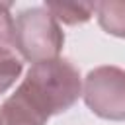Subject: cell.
I'll return each instance as SVG.
<instances>
[{
    "label": "cell",
    "mask_w": 125,
    "mask_h": 125,
    "mask_svg": "<svg viewBox=\"0 0 125 125\" xmlns=\"http://www.w3.org/2000/svg\"><path fill=\"white\" fill-rule=\"evenodd\" d=\"M14 94L47 121L78 102L82 96L80 72L66 59L37 62L31 64Z\"/></svg>",
    "instance_id": "1"
},
{
    "label": "cell",
    "mask_w": 125,
    "mask_h": 125,
    "mask_svg": "<svg viewBox=\"0 0 125 125\" xmlns=\"http://www.w3.org/2000/svg\"><path fill=\"white\" fill-rule=\"evenodd\" d=\"M64 45V33L59 21L45 6L27 8L16 18V49L20 55L37 64L59 59Z\"/></svg>",
    "instance_id": "2"
},
{
    "label": "cell",
    "mask_w": 125,
    "mask_h": 125,
    "mask_svg": "<svg viewBox=\"0 0 125 125\" xmlns=\"http://www.w3.org/2000/svg\"><path fill=\"white\" fill-rule=\"evenodd\" d=\"M82 96L92 113L109 121H125V70L98 66L84 78Z\"/></svg>",
    "instance_id": "3"
},
{
    "label": "cell",
    "mask_w": 125,
    "mask_h": 125,
    "mask_svg": "<svg viewBox=\"0 0 125 125\" xmlns=\"http://www.w3.org/2000/svg\"><path fill=\"white\" fill-rule=\"evenodd\" d=\"M47 121L35 113L27 104H23L16 94H12L4 104H0V125H45Z\"/></svg>",
    "instance_id": "4"
},
{
    "label": "cell",
    "mask_w": 125,
    "mask_h": 125,
    "mask_svg": "<svg viewBox=\"0 0 125 125\" xmlns=\"http://www.w3.org/2000/svg\"><path fill=\"white\" fill-rule=\"evenodd\" d=\"M45 8L53 14L57 21H62L66 25L86 23L94 12L96 2H45Z\"/></svg>",
    "instance_id": "5"
},
{
    "label": "cell",
    "mask_w": 125,
    "mask_h": 125,
    "mask_svg": "<svg viewBox=\"0 0 125 125\" xmlns=\"http://www.w3.org/2000/svg\"><path fill=\"white\" fill-rule=\"evenodd\" d=\"M96 14L104 31L125 39V0L96 2Z\"/></svg>",
    "instance_id": "6"
},
{
    "label": "cell",
    "mask_w": 125,
    "mask_h": 125,
    "mask_svg": "<svg viewBox=\"0 0 125 125\" xmlns=\"http://www.w3.org/2000/svg\"><path fill=\"white\" fill-rule=\"evenodd\" d=\"M12 4L0 2V59L16 55V21L10 14Z\"/></svg>",
    "instance_id": "7"
},
{
    "label": "cell",
    "mask_w": 125,
    "mask_h": 125,
    "mask_svg": "<svg viewBox=\"0 0 125 125\" xmlns=\"http://www.w3.org/2000/svg\"><path fill=\"white\" fill-rule=\"evenodd\" d=\"M21 68H23V62L18 57L0 59V94H4L14 86V82L21 74Z\"/></svg>",
    "instance_id": "8"
}]
</instances>
